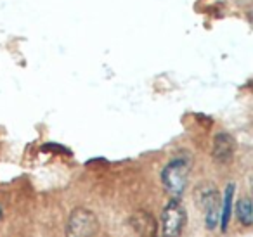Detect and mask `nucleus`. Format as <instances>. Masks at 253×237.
Masks as SVG:
<instances>
[{
	"label": "nucleus",
	"mask_w": 253,
	"mask_h": 237,
	"mask_svg": "<svg viewBox=\"0 0 253 237\" xmlns=\"http://www.w3.org/2000/svg\"><path fill=\"white\" fill-rule=\"evenodd\" d=\"M189 161L184 159V158H177L163 168L162 184L172 198L179 199L184 194L187 187V180H189Z\"/></svg>",
	"instance_id": "1"
},
{
	"label": "nucleus",
	"mask_w": 253,
	"mask_h": 237,
	"mask_svg": "<svg viewBox=\"0 0 253 237\" xmlns=\"http://www.w3.org/2000/svg\"><path fill=\"white\" fill-rule=\"evenodd\" d=\"M99 230V220L90 209L77 208L70 213L66 237H94Z\"/></svg>",
	"instance_id": "2"
},
{
	"label": "nucleus",
	"mask_w": 253,
	"mask_h": 237,
	"mask_svg": "<svg viewBox=\"0 0 253 237\" xmlns=\"http://www.w3.org/2000/svg\"><path fill=\"white\" fill-rule=\"evenodd\" d=\"M187 222V215L184 206L180 204L179 199L173 198L169 204L165 206L162 213V232L163 237H179L182 234L184 227Z\"/></svg>",
	"instance_id": "3"
},
{
	"label": "nucleus",
	"mask_w": 253,
	"mask_h": 237,
	"mask_svg": "<svg viewBox=\"0 0 253 237\" xmlns=\"http://www.w3.org/2000/svg\"><path fill=\"white\" fill-rule=\"evenodd\" d=\"M200 202L205 209L207 229L213 230L220 222V198H218L215 185H207L200 189Z\"/></svg>",
	"instance_id": "4"
},
{
	"label": "nucleus",
	"mask_w": 253,
	"mask_h": 237,
	"mask_svg": "<svg viewBox=\"0 0 253 237\" xmlns=\"http://www.w3.org/2000/svg\"><path fill=\"white\" fill-rule=\"evenodd\" d=\"M236 142L232 139L231 133L220 132L215 135L213 139V147H211V156L215 158V161L218 163H229L234 156Z\"/></svg>",
	"instance_id": "5"
},
{
	"label": "nucleus",
	"mask_w": 253,
	"mask_h": 237,
	"mask_svg": "<svg viewBox=\"0 0 253 237\" xmlns=\"http://www.w3.org/2000/svg\"><path fill=\"white\" fill-rule=\"evenodd\" d=\"M132 225L139 237H156V220L148 211H137L132 216Z\"/></svg>",
	"instance_id": "6"
},
{
	"label": "nucleus",
	"mask_w": 253,
	"mask_h": 237,
	"mask_svg": "<svg viewBox=\"0 0 253 237\" xmlns=\"http://www.w3.org/2000/svg\"><path fill=\"white\" fill-rule=\"evenodd\" d=\"M232 196H234V184H229L225 187V194H224V199L220 202V227L222 230H227V225H229V218H231V211H232Z\"/></svg>",
	"instance_id": "7"
},
{
	"label": "nucleus",
	"mask_w": 253,
	"mask_h": 237,
	"mask_svg": "<svg viewBox=\"0 0 253 237\" xmlns=\"http://www.w3.org/2000/svg\"><path fill=\"white\" fill-rule=\"evenodd\" d=\"M238 220L245 227H250L253 223V209L252 201L248 198H243L238 201Z\"/></svg>",
	"instance_id": "8"
},
{
	"label": "nucleus",
	"mask_w": 253,
	"mask_h": 237,
	"mask_svg": "<svg viewBox=\"0 0 253 237\" xmlns=\"http://www.w3.org/2000/svg\"><path fill=\"white\" fill-rule=\"evenodd\" d=\"M0 218H2V209H0Z\"/></svg>",
	"instance_id": "9"
}]
</instances>
